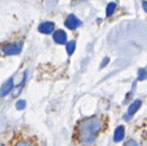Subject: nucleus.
<instances>
[{
    "instance_id": "20e7f679",
    "label": "nucleus",
    "mask_w": 147,
    "mask_h": 146,
    "mask_svg": "<svg viewBox=\"0 0 147 146\" xmlns=\"http://www.w3.org/2000/svg\"><path fill=\"white\" fill-rule=\"evenodd\" d=\"M53 40L59 44H64L67 41V34L63 30H59L53 34Z\"/></svg>"
},
{
    "instance_id": "0eeeda50",
    "label": "nucleus",
    "mask_w": 147,
    "mask_h": 146,
    "mask_svg": "<svg viewBox=\"0 0 147 146\" xmlns=\"http://www.w3.org/2000/svg\"><path fill=\"white\" fill-rule=\"evenodd\" d=\"M125 128L122 125L118 126L114 133V141L115 142H119L124 139Z\"/></svg>"
},
{
    "instance_id": "f03ea898",
    "label": "nucleus",
    "mask_w": 147,
    "mask_h": 146,
    "mask_svg": "<svg viewBox=\"0 0 147 146\" xmlns=\"http://www.w3.org/2000/svg\"><path fill=\"white\" fill-rule=\"evenodd\" d=\"M23 47V44L21 42L9 43L3 47V52L7 55H14L20 53Z\"/></svg>"
},
{
    "instance_id": "dca6fc26",
    "label": "nucleus",
    "mask_w": 147,
    "mask_h": 146,
    "mask_svg": "<svg viewBox=\"0 0 147 146\" xmlns=\"http://www.w3.org/2000/svg\"><path fill=\"white\" fill-rule=\"evenodd\" d=\"M142 7L144 9V10L146 12H147V2L146 1H144L143 3H142Z\"/></svg>"
},
{
    "instance_id": "7ed1b4c3",
    "label": "nucleus",
    "mask_w": 147,
    "mask_h": 146,
    "mask_svg": "<svg viewBox=\"0 0 147 146\" xmlns=\"http://www.w3.org/2000/svg\"><path fill=\"white\" fill-rule=\"evenodd\" d=\"M81 24V21L73 14H71L69 15L68 18L67 19V20L64 23V25L66 26V27H67L70 30H74L77 27H78Z\"/></svg>"
},
{
    "instance_id": "9b49d317",
    "label": "nucleus",
    "mask_w": 147,
    "mask_h": 146,
    "mask_svg": "<svg viewBox=\"0 0 147 146\" xmlns=\"http://www.w3.org/2000/svg\"><path fill=\"white\" fill-rule=\"evenodd\" d=\"M116 8V4L115 3H110L106 8V14L107 15H111L114 13L115 9Z\"/></svg>"
},
{
    "instance_id": "f8f14e48",
    "label": "nucleus",
    "mask_w": 147,
    "mask_h": 146,
    "mask_svg": "<svg viewBox=\"0 0 147 146\" xmlns=\"http://www.w3.org/2000/svg\"><path fill=\"white\" fill-rule=\"evenodd\" d=\"M26 106V102L25 101H23V100H20V101H18L16 102V108L18 110H22L25 108Z\"/></svg>"
},
{
    "instance_id": "6e6552de",
    "label": "nucleus",
    "mask_w": 147,
    "mask_h": 146,
    "mask_svg": "<svg viewBox=\"0 0 147 146\" xmlns=\"http://www.w3.org/2000/svg\"><path fill=\"white\" fill-rule=\"evenodd\" d=\"M141 101L140 100H136V101H135L133 103L130 105V107L129 108V112H128V114H129V115H132V114H134L136 112V111L139 109V108L140 107V105H141Z\"/></svg>"
},
{
    "instance_id": "423d86ee",
    "label": "nucleus",
    "mask_w": 147,
    "mask_h": 146,
    "mask_svg": "<svg viewBox=\"0 0 147 146\" xmlns=\"http://www.w3.org/2000/svg\"><path fill=\"white\" fill-rule=\"evenodd\" d=\"M13 79H9L5 83H3L2 87L0 89V95L5 96L6 95L9 91L13 89Z\"/></svg>"
},
{
    "instance_id": "ddd939ff",
    "label": "nucleus",
    "mask_w": 147,
    "mask_h": 146,
    "mask_svg": "<svg viewBox=\"0 0 147 146\" xmlns=\"http://www.w3.org/2000/svg\"><path fill=\"white\" fill-rule=\"evenodd\" d=\"M124 146H139L138 143L134 140H129L125 144Z\"/></svg>"
},
{
    "instance_id": "f257e3e1",
    "label": "nucleus",
    "mask_w": 147,
    "mask_h": 146,
    "mask_svg": "<svg viewBox=\"0 0 147 146\" xmlns=\"http://www.w3.org/2000/svg\"><path fill=\"white\" fill-rule=\"evenodd\" d=\"M102 124L97 117H91L81 121L78 129V139L83 145L88 146L96 139Z\"/></svg>"
},
{
    "instance_id": "9d476101",
    "label": "nucleus",
    "mask_w": 147,
    "mask_h": 146,
    "mask_svg": "<svg viewBox=\"0 0 147 146\" xmlns=\"http://www.w3.org/2000/svg\"><path fill=\"white\" fill-rule=\"evenodd\" d=\"M139 81H144L147 78V70L145 68H140L139 70Z\"/></svg>"
},
{
    "instance_id": "1a4fd4ad",
    "label": "nucleus",
    "mask_w": 147,
    "mask_h": 146,
    "mask_svg": "<svg viewBox=\"0 0 147 146\" xmlns=\"http://www.w3.org/2000/svg\"><path fill=\"white\" fill-rule=\"evenodd\" d=\"M75 42L74 41H70L67 44V52L68 53V55H72L73 53L74 52V50H75Z\"/></svg>"
},
{
    "instance_id": "39448f33",
    "label": "nucleus",
    "mask_w": 147,
    "mask_h": 146,
    "mask_svg": "<svg viewBox=\"0 0 147 146\" xmlns=\"http://www.w3.org/2000/svg\"><path fill=\"white\" fill-rule=\"evenodd\" d=\"M53 29H54V24L51 22H45V23H41L38 28L39 31L40 33H45V34H49V33H52Z\"/></svg>"
},
{
    "instance_id": "4468645a",
    "label": "nucleus",
    "mask_w": 147,
    "mask_h": 146,
    "mask_svg": "<svg viewBox=\"0 0 147 146\" xmlns=\"http://www.w3.org/2000/svg\"><path fill=\"white\" fill-rule=\"evenodd\" d=\"M15 146H30V145L27 142H26V141H20V142H18Z\"/></svg>"
},
{
    "instance_id": "2eb2a0df",
    "label": "nucleus",
    "mask_w": 147,
    "mask_h": 146,
    "mask_svg": "<svg viewBox=\"0 0 147 146\" xmlns=\"http://www.w3.org/2000/svg\"><path fill=\"white\" fill-rule=\"evenodd\" d=\"M109 58H105V59H104V61H102V67H105V65H107V64H108V63H109Z\"/></svg>"
}]
</instances>
